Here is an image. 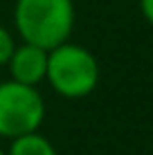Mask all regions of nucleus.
Listing matches in <instances>:
<instances>
[{"label": "nucleus", "mask_w": 153, "mask_h": 155, "mask_svg": "<svg viewBox=\"0 0 153 155\" xmlns=\"http://www.w3.org/2000/svg\"><path fill=\"white\" fill-rule=\"evenodd\" d=\"M14 27L23 43L43 50L70 41L75 29V2L72 0H16Z\"/></svg>", "instance_id": "nucleus-1"}, {"label": "nucleus", "mask_w": 153, "mask_h": 155, "mask_svg": "<svg viewBox=\"0 0 153 155\" xmlns=\"http://www.w3.org/2000/svg\"><path fill=\"white\" fill-rule=\"evenodd\" d=\"M99 77H101L99 61L88 47L65 41L47 52L45 81L61 97H88L99 85Z\"/></svg>", "instance_id": "nucleus-2"}, {"label": "nucleus", "mask_w": 153, "mask_h": 155, "mask_svg": "<svg viewBox=\"0 0 153 155\" xmlns=\"http://www.w3.org/2000/svg\"><path fill=\"white\" fill-rule=\"evenodd\" d=\"M45 121V99L36 85H25L18 81L0 83V137L27 135L38 130Z\"/></svg>", "instance_id": "nucleus-3"}, {"label": "nucleus", "mask_w": 153, "mask_h": 155, "mask_svg": "<svg viewBox=\"0 0 153 155\" xmlns=\"http://www.w3.org/2000/svg\"><path fill=\"white\" fill-rule=\"evenodd\" d=\"M7 70L12 81L25 83V85H38L45 81L47 72V50L32 43L16 45L14 54L7 61Z\"/></svg>", "instance_id": "nucleus-4"}, {"label": "nucleus", "mask_w": 153, "mask_h": 155, "mask_svg": "<svg viewBox=\"0 0 153 155\" xmlns=\"http://www.w3.org/2000/svg\"><path fill=\"white\" fill-rule=\"evenodd\" d=\"M7 155H56V148L45 135L34 130V133L9 140Z\"/></svg>", "instance_id": "nucleus-5"}, {"label": "nucleus", "mask_w": 153, "mask_h": 155, "mask_svg": "<svg viewBox=\"0 0 153 155\" xmlns=\"http://www.w3.org/2000/svg\"><path fill=\"white\" fill-rule=\"evenodd\" d=\"M14 50H16L14 34L5 27V25H0V68L7 65V61H9V56L14 54Z\"/></svg>", "instance_id": "nucleus-6"}, {"label": "nucleus", "mask_w": 153, "mask_h": 155, "mask_svg": "<svg viewBox=\"0 0 153 155\" xmlns=\"http://www.w3.org/2000/svg\"><path fill=\"white\" fill-rule=\"evenodd\" d=\"M140 12L146 18V23L153 27V0H140Z\"/></svg>", "instance_id": "nucleus-7"}, {"label": "nucleus", "mask_w": 153, "mask_h": 155, "mask_svg": "<svg viewBox=\"0 0 153 155\" xmlns=\"http://www.w3.org/2000/svg\"><path fill=\"white\" fill-rule=\"evenodd\" d=\"M0 155H7V151H5V148H2V146H0Z\"/></svg>", "instance_id": "nucleus-8"}]
</instances>
